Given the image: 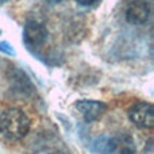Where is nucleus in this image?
Here are the masks:
<instances>
[{"label":"nucleus","mask_w":154,"mask_h":154,"mask_svg":"<svg viewBox=\"0 0 154 154\" xmlns=\"http://www.w3.org/2000/svg\"><path fill=\"white\" fill-rule=\"evenodd\" d=\"M150 16V5L146 0H133L126 8V20L130 24H143Z\"/></svg>","instance_id":"20e7f679"},{"label":"nucleus","mask_w":154,"mask_h":154,"mask_svg":"<svg viewBox=\"0 0 154 154\" xmlns=\"http://www.w3.org/2000/svg\"><path fill=\"white\" fill-rule=\"evenodd\" d=\"M130 120L139 128H152L154 126V107L146 101H138L128 109Z\"/></svg>","instance_id":"7ed1b4c3"},{"label":"nucleus","mask_w":154,"mask_h":154,"mask_svg":"<svg viewBox=\"0 0 154 154\" xmlns=\"http://www.w3.org/2000/svg\"><path fill=\"white\" fill-rule=\"evenodd\" d=\"M76 109L81 114L85 122H93L99 119L103 115V112L107 109V106L101 101L96 100H80L75 104Z\"/></svg>","instance_id":"39448f33"},{"label":"nucleus","mask_w":154,"mask_h":154,"mask_svg":"<svg viewBox=\"0 0 154 154\" xmlns=\"http://www.w3.org/2000/svg\"><path fill=\"white\" fill-rule=\"evenodd\" d=\"M49 3H53V4H56V3H60V2H62V0H48Z\"/></svg>","instance_id":"1a4fd4ad"},{"label":"nucleus","mask_w":154,"mask_h":154,"mask_svg":"<svg viewBox=\"0 0 154 154\" xmlns=\"http://www.w3.org/2000/svg\"><path fill=\"white\" fill-rule=\"evenodd\" d=\"M7 0H0V4H3V3H5Z\"/></svg>","instance_id":"9d476101"},{"label":"nucleus","mask_w":154,"mask_h":154,"mask_svg":"<svg viewBox=\"0 0 154 154\" xmlns=\"http://www.w3.org/2000/svg\"><path fill=\"white\" fill-rule=\"evenodd\" d=\"M48 31L43 27V24L38 23L35 20H29L24 26L23 39L30 46H39L46 41Z\"/></svg>","instance_id":"423d86ee"},{"label":"nucleus","mask_w":154,"mask_h":154,"mask_svg":"<svg viewBox=\"0 0 154 154\" xmlns=\"http://www.w3.org/2000/svg\"><path fill=\"white\" fill-rule=\"evenodd\" d=\"M95 147L99 154H134L135 150L133 138L127 134L112 138L104 137L101 139H97Z\"/></svg>","instance_id":"f03ea898"},{"label":"nucleus","mask_w":154,"mask_h":154,"mask_svg":"<svg viewBox=\"0 0 154 154\" xmlns=\"http://www.w3.org/2000/svg\"><path fill=\"white\" fill-rule=\"evenodd\" d=\"M30 130V119L20 108H8L0 115V134L8 139H22Z\"/></svg>","instance_id":"f257e3e1"},{"label":"nucleus","mask_w":154,"mask_h":154,"mask_svg":"<svg viewBox=\"0 0 154 154\" xmlns=\"http://www.w3.org/2000/svg\"><path fill=\"white\" fill-rule=\"evenodd\" d=\"M76 2L81 5H92V4H95L97 0H76Z\"/></svg>","instance_id":"6e6552de"},{"label":"nucleus","mask_w":154,"mask_h":154,"mask_svg":"<svg viewBox=\"0 0 154 154\" xmlns=\"http://www.w3.org/2000/svg\"><path fill=\"white\" fill-rule=\"evenodd\" d=\"M0 50L7 53V54H10V56H14V54H15V50H14L12 46H11L8 42H0Z\"/></svg>","instance_id":"0eeeda50"}]
</instances>
